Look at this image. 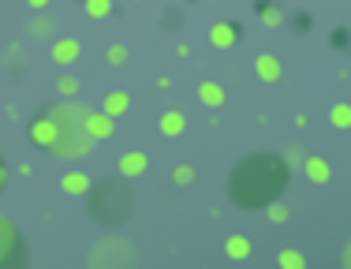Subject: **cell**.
Masks as SVG:
<instances>
[{
	"instance_id": "cell-1",
	"label": "cell",
	"mask_w": 351,
	"mask_h": 269,
	"mask_svg": "<svg viewBox=\"0 0 351 269\" xmlns=\"http://www.w3.org/2000/svg\"><path fill=\"white\" fill-rule=\"evenodd\" d=\"M291 168L280 157H247L243 165H236L232 172V202L239 206H269L273 198L284 191Z\"/></svg>"
},
{
	"instance_id": "cell-2",
	"label": "cell",
	"mask_w": 351,
	"mask_h": 269,
	"mask_svg": "<svg viewBox=\"0 0 351 269\" xmlns=\"http://www.w3.org/2000/svg\"><path fill=\"white\" fill-rule=\"evenodd\" d=\"M56 120V128H60V139H56L53 146V157H68V161H75V157H86L90 150H94V139L86 134V128H82V116H86V108L79 105H60L49 113Z\"/></svg>"
},
{
	"instance_id": "cell-3",
	"label": "cell",
	"mask_w": 351,
	"mask_h": 269,
	"mask_svg": "<svg viewBox=\"0 0 351 269\" xmlns=\"http://www.w3.org/2000/svg\"><path fill=\"white\" fill-rule=\"evenodd\" d=\"M30 139H34V146H41V150H49V154H53L56 139H60V128H56V120L45 113V116H38V120L30 124Z\"/></svg>"
},
{
	"instance_id": "cell-4",
	"label": "cell",
	"mask_w": 351,
	"mask_h": 269,
	"mask_svg": "<svg viewBox=\"0 0 351 269\" xmlns=\"http://www.w3.org/2000/svg\"><path fill=\"white\" fill-rule=\"evenodd\" d=\"M82 128H86V134L94 142H101V139H112L116 134V120L108 113H86L82 116Z\"/></svg>"
},
{
	"instance_id": "cell-5",
	"label": "cell",
	"mask_w": 351,
	"mask_h": 269,
	"mask_svg": "<svg viewBox=\"0 0 351 269\" xmlns=\"http://www.w3.org/2000/svg\"><path fill=\"white\" fill-rule=\"evenodd\" d=\"M146 168H149V157L142 154V150H128V154H120V176H123V180H138Z\"/></svg>"
},
{
	"instance_id": "cell-6",
	"label": "cell",
	"mask_w": 351,
	"mask_h": 269,
	"mask_svg": "<svg viewBox=\"0 0 351 269\" xmlns=\"http://www.w3.org/2000/svg\"><path fill=\"white\" fill-rule=\"evenodd\" d=\"M79 53H82V45L75 38H60V41H53V60L60 64V67H71L75 60H79Z\"/></svg>"
},
{
	"instance_id": "cell-7",
	"label": "cell",
	"mask_w": 351,
	"mask_h": 269,
	"mask_svg": "<svg viewBox=\"0 0 351 269\" xmlns=\"http://www.w3.org/2000/svg\"><path fill=\"white\" fill-rule=\"evenodd\" d=\"M19 255V235H15V229L8 221H0V269L8 266V258Z\"/></svg>"
},
{
	"instance_id": "cell-8",
	"label": "cell",
	"mask_w": 351,
	"mask_h": 269,
	"mask_svg": "<svg viewBox=\"0 0 351 269\" xmlns=\"http://www.w3.org/2000/svg\"><path fill=\"white\" fill-rule=\"evenodd\" d=\"M280 71H284V67H280V60H277L273 53L254 56V75H258L262 82H277V79H280Z\"/></svg>"
},
{
	"instance_id": "cell-9",
	"label": "cell",
	"mask_w": 351,
	"mask_h": 269,
	"mask_svg": "<svg viewBox=\"0 0 351 269\" xmlns=\"http://www.w3.org/2000/svg\"><path fill=\"white\" fill-rule=\"evenodd\" d=\"M239 41V27L236 23H217V27L210 30V45L213 49H232Z\"/></svg>"
},
{
	"instance_id": "cell-10",
	"label": "cell",
	"mask_w": 351,
	"mask_h": 269,
	"mask_svg": "<svg viewBox=\"0 0 351 269\" xmlns=\"http://www.w3.org/2000/svg\"><path fill=\"white\" fill-rule=\"evenodd\" d=\"M303 172H306V180L311 183H329V176H332V168H329V161L325 157H303Z\"/></svg>"
},
{
	"instance_id": "cell-11",
	"label": "cell",
	"mask_w": 351,
	"mask_h": 269,
	"mask_svg": "<svg viewBox=\"0 0 351 269\" xmlns=\"http://www.w3.org/2000/svg\"><path fill=\"white\" fill-rule=\"evenodd\" d=\"M60 187L68 191V195H90V187H94V180H90L86 172H79V168H71V172L60 180Z\"/></svg>"
},
{
	"instance_id": "cell-12",
	"label": "cell",
	"mask_w": 351,
	"mask_h": 269,
	"mask_svg": "<svg viewBox=\"0 0 351 269\" xmlns=\"http://www.w3.org/2000/svg\"><path fill=\"white\" fill-rule=\"evenodd\" d=\"M128 108H131V97L123 94V90H112V94H105V101H101V113H108L112 120H120Z\"/></svg>"
},
{
	"instance_id": "cell-13",
	"label": "cell",
	"mask_w": 351,
	"mask_h": 269,
	"mask_svg": "<svg viewBox=\"0 0 351 269\" xmlns=\"http://www.w3.org/2000/svg\"><path fill=\"white\" fill-rule=\"evenodd\" d=\"M224 97H228V94H224L221 82H202V86H198V101H202L206 108H221Z\"/></svg>"
},
{
	"instance_id": "cell-14",
	"label": "cell",
	"mask_w": 351,
	"mask_h": 269,
	"mask_svg": "<svg viewBox=\"0 0 351 269\" xmlns=\"http://www.w3.org/2000/svg\"><path fill=\"white\" fill-rule=\"evenodd\" d=\"M224 255H228L232 262H243V258H250V239L247 235H228V239H224Z\"/></svg>"
},
{
	"instance_id": "cell-15",
	"label": "cell",
	"mask_w": 351,
	"mask_h": 269,
	"mask_svg": "<svg viewBox=\"0 0 351 269\" xmlns=\"http://www.w3.org/2000/svg\"><path fill=\"white\" fill-rule=\"evenodd\" d=\"M183 131H187V116H183V113H176V108H172V113L161 116V134L176 139V134H183Z\"/></svg>"
},
{
	"instance_id": "cell-16",
	"label": "cell",
	"mask_w": 351,
	"mask_h": 269,
	"mask_svg": "<svg viewBox=\"0 0 351 269\" xmlns=\"http://www.w3.org/2000/svg\"><path fill=\"white\" fill-rule=\"evenodd\" d=\"M277 266L280 269H306V255H303V250H295V247H284L277 255Z\"/></svg>"
},
{
	"instance_id": "cell-17",
	"label": "cell",
	"mask_w": 351,
	"mask_h": 269,
	"mask_svg": "<svg viewBox=\"0 0 351 269\" xmlns=\"http://www.w3.org/2000/svg\"><path fill=\"white\" fill-rule=\"evenodd\" d=\"M82 12L90 19H108L112 15V0H82Z\"/></svg>"
},
{
	"instance_id": "cell-18",
	"label": "cell",
	"mask_w": 351,
	"mask_h": 269,
	"mask_svg": "<svg viewBox=\"0 0 351 269\" xmlns=\"http://www.w3.org/2000/svg\"><path fill=\"white\" fill-rule=\"evenodd\" d=\"M258 19H262L265 27H280V23H284V12H280V8L269 0V4H262V8H258Z\"/></svg>"
},
{
	"instance_id": "cell-19",
	"label": "cell",
	"mask_w": 351,
	"mask_h": 269,
	"mask_svg": "<svg viewBox=\"0 0 351 269\" xmlns=\"http://www.w3.org/2000/svg\"><path fill=\"white\" fill-rule=\"evenodd\" d=\"M329 120H332V128L348 131L351 128V105H332L329 108Z\"/></svg>"
},
{
	"instance_id": "cell-20",
	"label": "cell",
	"mask_w": 351,
	"mask_h": 269,
	"mask_svg": "<svg viewBox=\"0 0 351 269\" xmlns=\"http://www.w3.org/2000/svg\"><path fill=\"white\" fill-rule=\"evenodd\" d=\"M56 90H60V97H64V101H71L75 94H79V79H75V75H60Z\"/></svg>"
},
{
	"instance_id": "cell-21",
	"label": "cell",
	"mask_w": 351,
	"mask_h": 269,
	"mask_svg": "<svg viewBox=\"0 0 351 269\" xmlns=\"http://www.w3.org/2000/svg\"><path fill=\"white\" fill-rule=\"evenodd\" d=\"M30 34H34V38H49V34H53V19H49V15H38V19L30 23Z\"/></svg>"
},
{
	"instance_id": "cell-22",
	"label": "cell",
	"mask_w": 351,
	"mask_h": 269,
	"mask_svg": "<svg viewBox=\"0 0 351 269\" xmlns=\"http://www.w3.org/2000/svg\"><path fill=\"white\" fill-rule=\"evenodd\" d=\"M172 180H176V187H187V183L195 180V168H191V165H176L172 168Z\"/></svg>"
},
{
	"instance_id": "cell-23",
	"label": "cell",
	"mask_w": 351,
	"mask_h": 269,
	"mask_svg": "<svg viewBox=\"0 0 351 269\" xmlns=\"http://www.w3.org/2000/svg\"><path fill=\"white\" fill-rule=\"evenodd\" d=\"M265 213H269L273 224H284V221H288V206H284V202H277V198L269 202V209H265Z\"/></svg>"
},
{
	"instance_id": "cell-24",
	"label": "cell",
	"mask_w": 351,
	"mask_h": 269,
	"mask_svg": "<svg viewBox=\"0 0 351 269\" xmlns=\"http://www.w3.org/2000/svg\"><path fill=\"white\" fill-rule=\"evenodd\" d=\"M108 64H112V67H120V64H128V49H123V45H108Z\"/></svg>"
},
{
	"instance_id": "cell-25",
	"label": "cell",
	"mask_w": 351,
	"mask_h": 269,
	"mask_svg": "<svg viewBox=\"0 0 351 269\" xmlns=\"http://www.w3.org/2000/svg\"><path fill=\"white\" fill-rule=\"evenodd\" d=\"M284 165H288V168H299V165H303V154H299V150H288V154H284Z\"/></svg>"
},
{
	"instance_id": "cell-26",
	"label": "cell",
	"mask_w": 351,
	"mask_h": 269,
	"mask_svg": "<svg viewBox=\"0 0 351 269\" xmlns=\"http://www.w3.org/2000/svg\"><path fill=\"white\" fill-rule=\"evenodd\" d=\"M27 4L34 8V12H45V8H49V0H27Z\"/></svg>"
},
{
	"instance_id": "cell-27",
	"label": "cell",
	"mask_w": 351,
	"mask_h": 269,
	"mask_svg": "<svg viewBox=\"0 0 351 269\" xmlns=\"http://www.w3.org/2000/svg\"><path fill=\"white\" fill-rule=\"evenodd\" d=\"M4 183H8V165L0 161V187H4Z\"/></svg>"
},
{
	"instance_id": "cell-28",
	"label": "cell",
	"mask_w": 351,
	"mask_h": 269,
	"mask_svg": "<svg viewBox=\"0 0 351 269\" xmlns=\"http://www.w3.org/2000/svg\"><path fill=\"white\" fill-rule=\"evenodd\" d=\"M344 266L351 269V243H348V250H344Z\"/></svg>"
}]
</instances>
